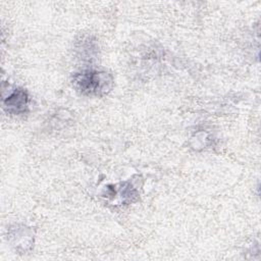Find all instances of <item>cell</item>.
Masks as SVG:
<instances>
[{"label":"cell","instance_id":"cell-2","mask_svg":"<svg viewBox=\"0 0 261 261\" xmlns=\"http://www.w3.org/2000/svg\"><path fill=\"white\" fill-rule=\"evenodd\" d=\"M2 105L4 110L9 114H24L30 107V96L24 89L14 88L7 96H3Z\"/></svg>","mask_w":261,"mask_h":261},{"label":"cell","instance_id":"cell-1","mask_svg":"<svg viewBox=\"0 0 261 261\" xmlns=\"http://www.w3.org/2000/svg\"><path fill=\"white\" fill-rule=\"evenodd\" d=\"M71 83L76 92L84 96L100 97L109 93L113 87V76L104 70L85 69L72 75Z\"/></svg>","mask_w":261,"mask_h":261}]
</instances>
